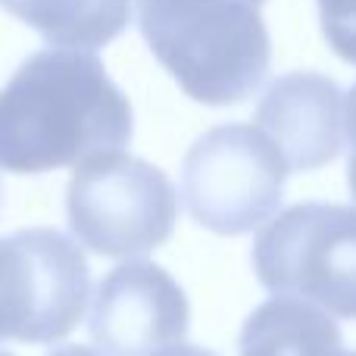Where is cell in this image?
Masks as SVG:
<instances>
[{"label": "cell", "mask_w": 356, "mask_h": 356, "mask_svg": "<svg viewBox=\"0 0 356 356\" xmlns=\"http://www.w3.org/2000/svg\"><path fill=\"white\" fill-rule=\"evenodd\" d=\"M135 135L131 100L91 50L31 54L0 91V169L44 175L122 150Z\"/></svg>", "instance_id": "6da1fadb"}, {"label": "cell", "mask_w": 356, "mask_h": 356, "mask_svg": "<svg viewBox=\"0 0 356 356\" xmlns=\"http://www.w3.org/2000/svg\"><path fill=\"white\" fill-rule=\"evenodd\" d=\"M266 0H138V29L188 97L234 106L253 97L272 63Z\"/></svg>", "instance_id": "7a4b0ae2"}, {"label": "cell", "mask_w": 356, "mask_h": 356, "mask_svg": "<svg viewBox=\"0 0 356 356\" xmlns=\"http://www.w3.org/2000/svg\"><path fill=\"white\" fill-rule=\"evenodd\" d=\"M72 234L110 259H135L166 244L178 219L175 184L141 156L110 150L79 163L66 188Z\"/></svg>", "instance_id": "3957f363"}, {"label": "cell", "mask_w": 356, "mask_h": 356, "mask_svg": "<svg viewBox=\"0 0 356 356\" xmlns=\"http://www.w3.org/2000/svg\"><path fill=\"white\" fill-rule=\"evenodd\" d=\"M253 272L275 297H297L328 316L356 319V209L294 203L259 228Z\"/></svg>", "instance_id": "277c9868"}, {"label": "cell", "mask_w": 356, "mask_h": 356, "mask_svg": "<svg viewBox=\"0 0 356 356\" xmlns=\"http://www.w3.org/2000/svg\"><path fill=\"white\" fill-rule=\"evenodd\" d=\"M284 166L275 144L244 122L203 131L181 166V197L191 219L213 234H247L278 213Z\"/></svg>", "instance_id": "5b68a950"}, {"label": "cell", "mask_w": 356, "mask_h": 356, "mask_svg": "<svg viewBox=\"0 0 356 356\" xmlns=\"http://www.w3.org/2000/svg\"><path fill=\"white\" fill-rule=\"evenodd\" d=\"M88 297L91 269L69 234L19 228L0 238V341H63L81 322Z\"/></svg>", "instance_id": "8992f818"}, {"label": "cell", "mask_w": 356, "mask_h": 356, "mask_svg": "<svg viewBox=\"0 0 356 356\" xmlns=\"http://www.w3.org/2000/svg\"><path fill=\"white\" fill-rule=\"evenodd\" d=\"M191 307L181 284L150 259H129L104 275L88 328L106 356H154L181 344Z\"/></svg>", "instance_id": "52a82bcc"}, {"label": "cell", "mask_w": 356, "mask_h": 356, "mask_svg": "<svg viewBox=\"0 0 356 356\" xmlns=\"http://www.w3.org/2000/svg\"><path fill=\"white\" fill-rule=\"evenodd\" d=\"M253 122L275 144L288 172H313L341 156L347 97L328 75L288 72L266 88Z\"/></svg>", "instance_id": "ba28073f"}, {"label": "cell", "mask_w": 356, "mask_h": 356, "mask_svg": "<svg viewBox=\"0 0 356 356\" xmlns=\"http://www.w3.org/2000/svg\"><path fill=\"white\" fill-rule=\"evenodd\" d=\"M341 350V328L332 316L297 297L259 303L238 338L241 356H338Z\"/></svg>", "instance_id": "9c48e42d"}, {"label": "cell", "mask_w": 356, "mask_h": 356, "mask_svg": "<svg viewBox=\"0 0 356 356\" xmlns=\"http://www.w3.org/2000/svg\"><path fill=\"white\" fill-rule=\"evenodd\" d=\"M0 6L50 47L72 50L104 47L131 22V0H0Z\"/></svg>", "instance_id": "30bf717a"}, {"label": "cell", "mask_w": 356, "mask_h": 356, "mask_svg": "<svg viewBox=\"0 0 356 356\" xmlns=\"http://www.w3.org/2000/svg\"><path fill=\"white\" fill-rule=\"evenodd\" d=\"M328 47L347 63H356V0H316Z\"/></svg>", "instance_id": "8fae6325"}, {"label": "cell", "mask_w": 356, "mask_h": 356, "mask_svg": "<svg viewBox=\"0 0 356 356\" xmlns=\"http://www.w3.org/2000/svg\"><path fill=\"white\" fill-rule=\"evenodd\" d=\"M347 138H350V163H347V184H350V194L356 200V85L347 97Z\"/></svg>", "instance_id": "7c38bea8"}, {"label": "cell", "mask_w": 356, "mask_h": 356, "mask_svg": "<svg viewBox=\"0 0 356 356\" xmlns=\"http://www.w3.org/2000/svg\"><path fill=\"white\" fill-rule=\"evenodd\" d=\"M154 356H219V353H213V350H207V347H197V344H172V347H163L160 353H154Z\"/></svg>", "instance_id": "4fadbf2b"}, {"label": "cell", "mask_w": 356, "mask_h": 356, "mask_svg": "<svg viewBox=\"0 0 356 356\" xmlns=\"http://www.w3.org/2000/svg\"><path fill=\"white\" fill-rule=\"evenodd\" d=\"M47 356H106L100 350H94V347H81V344H66V347H56L54 353Z\"/></svg>", "instance_id": "5bb4252c"}, {"label": "cell", "mask_w": 356, "mask_h": 356, "mask_svg": "<svg viewBox=\"0 0 356 356\" xmlns=\"http://www.w3.org/2000/svg\"><path fill=\"white\" fill-rule=\"evenodd\" d=\"M338 356H356V350H341Z\"/></svg>", "instance_id": "9a60e30c"}, {"label": "cell", "mask_w": 356, "mask_h": 356, "mask_svg": "<svg viewBox=\"0 0 356 356\" xmlns=\"http://www.w3.org/2000/svg\"><path fill=\"white\" fill-rule=\"evenodd\" d=\"M0 356H16V353H10V350H0Z\"/></svg>", "instance_id": "2e32d148"}]
</instances>
